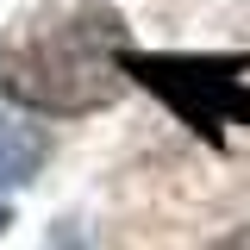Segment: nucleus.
Returning a JSON list of instances; mask_svg holds the SVG:
<instances>
[{
    "label": "nucleus",
    "instance_id": "1",
    "mask_svg": "<svg viewBox=\"0 0 250 250\" xmlns=\"http://www.w3.org/2000/svg\"><path fill=\"white\" fill-rule=\"evenodd\" d=\"M131 25L106 0H38L0 38V94L44 119H88L106 113L125 75Z\"/></svg>",
    "mask_w": 250,
    "mask_h": 250
},
{
    "label": "nucleus",
    "instance_id": "2",
    "mask_svg": "<svg viewBox=\"0 0 250 250\" xmlns=\"http://www.w3.org/2000/svg\"><path fill=\"white\" fill-rule=\"evenodd\" d=\"M125 75L138 88H150L207 144L250 125V50H225V57H207V50H163V57L156 50H125Z\"/></svg>",
    "mask_w": 250,
    "mask_h": 250
},
{
    "label": "nucleus",
    "instance_id": "3",
    "mask_svg": "<svg viewBox=\"0 0 250 250\" xmlns=\"http://www.w3.org/2000/svg\"><path fill=\"white\" fill-rule=\"evenodd\" d=\"M50 156V138L38 125H19V119H0V194L6 188H25Z\"/></svg>",
    "mask_w": 250,
    "mask_h": 250
},
{
    "label": "nucleus",
    "instance_id": "4",
    "mask_svg": "<svg viewBox=\"0 0 250 250\" xmlns=\"http://www.w3.org/2000/svg\"><path fill=\"white\" fill-rule=\"evenodd\" d=\"M207 250H250V225H238V231H225V238H213Z\"/></svg>",
    "mask_w": 250,
    "mask_h": 250
},
{
    "label": "nucleus",
    "instance_id": "5",
    "mask_svg": "<svg viewBox=\"0 0 250 250\" xmlns=\"http://www.w3.org/2000/svg\"><path fill=\"white\" fill-rule=\"evenodd\" d=\"M6 225H13V219H6V213H0V238H6Z\"/></svg>",
    "mask_w": 250,
    "mask_h": 250
}]
</instances>
